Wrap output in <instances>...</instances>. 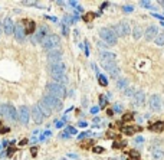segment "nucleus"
Masks as SVG:
<instances>
[{"label": "nucleus", "mask_w": 164, "mask_h": 160, "mask_svg": "<svg viewBox=\"0 0 164 160\" xmlns=\"http://www.w3.org/2000/svg\"><path fill=\"white\" fill-rule=\"evenodd\" d=\"M151 131H155V133H161L164 130V121H158V123H154L153 126L150 127Z\"/></svg>", "instance_id": "25"}, {"label": "nucleus", "mask_w": 164, "mask_h": 160, "mask_svg": "<svg viewBox=\"0 0 164 160\" xmlns=\"http://www.w3.org/2000/svg\"><path fill=\"white\" fill-rule=\"evenodd\" d=\"M66 159L68 160H78V154L77 153H68V154H66Z\"/></svg>", "instance_id": "31"}, {"label": "nucleus", "mask_w": 164, "mask_h": 160, "mask_svg": "<svg viewBox=\"0 0 164 160\" xmlns=\"http://www.w3.org/2000/svg\"><path fill=\"white\" fill-rule=\"evenodd\" d=\"M59 43H61V38L58 35H49V36H46L43 39L42 46L46 51H53V49H56L59 46Z\"/></svg>", "instance_id": "4"}, {"label": "nucleus", "mask_w": 164, "mask_h": 160, "mask_svg": "<svg viewBox=\"0 0 164 160\" xmlns=\"http://www.w3.org/2000/svg\"><path fill=\"white\" fill-rule=\"evenodd\" d=\"M135 141H137V143H142V141H144V139H142V137H137V139H135Z\"/></svg>", "instance_id": "50"}, {"label": "nucleus", "mask_w": 164, "mask_h": 160, "mask_svg": "<svg viewBox=\"0 0 164 160\" xmlns=\"http://www.w3.org/2000/svg\"><path fill=\"white\" fill-rule=\"evenodd\" d=\"M0 149H1V144H0Z\"/></svg>", "instance_id": "54"}, {"label": "nucleus", "mask_w": 164, "mask_h": 160, "mask_svg": "<svg viewBox=\"0 0 164 160\" xmlns=\"http://www.w3.org/2000/svg\"><path fill=\"white\" fill-rule=\"evenodd\" d=\"M46 36H49V29H48V26H45L42 25L39 29H38V32L35 33V36H32V42L36 43V42H43V39Z\"/></svg>", "instance_id": "10"}, {"label": "nucleus", "mask_w": 164, "mask_h": 160, "mask_svg": "<svg viewBox=\"0 0 164 160\" xmlns=\"http://www.w3.org/2000/svg\"><path fill=\"white\" fill-rule=\"evenodd\" d=\"M17 116H19V121L26 126L29 123V120H30V110L26 105H20L19 110H17Z\"/></svg>", "instance_id": "9"}, {"label": "nucleus", "mask_w": 164, "mask_h": 160, "mask_svg": "<svg viewBox=\"0 0 164 160\" xmlns=\"http://www.w3.org/2000/svg\"><path fill=\"white\" fill-rule=\"evenodd\" d=\"M137 131H141V127H140V126H124V127H121V133H122V134L131 136V134L137 133Z\"/></svg>", "instance_id": "19"}, {"label": "nucleus", "mask_w": 164, "mask_h": 160, "mask_svg": "<svg viewBox=\"0 0 164 160\" xmlns=\"http://www.w3.org/2000/svg\"><path fill=\"white\" fill-rule=\"evenodd\" d=\"M131 25L128 20H121L120 23L115 25V35L117 36H127L131 33Z\"/></svg>", "instance_id": "6"}, {"label": "nucleus", "mask_w": 164, "mask_h": 160, "mask_svg": "<svg viewBox=\"0 0 164 160\" xmlns=\"http://www.w3.org/2000/svg\"><path fill=\"white\" fill-rule=\"evenodd\" d=\"M42 101H43L52 111H59V110L62 108V100H59V98H56V97H53V95L46 94V95H43Z\"/></svg>", "instance_id": "5"}, {"label": "nucleus", "mask_w": 164, "mask_h": 160, "mask_svg": "<svg viewBox=\"0 0 164 160\" xmlns=\"http://www.w3.org/2000/svg\"><path fill=\"white\" fill-rule=\"evenodd\" d=\"M14 38L19 41V42H23L25 41V38H26V32H25V29H23V25H14Z\"/></svg>", "instance_id": "17"}, {"label": "nucleus", "mask_w": 164, "mask_h": 160, "mask_svg": "<svg viewBox=\"0 0 164 160\" xmlns=\"http://www.w3.org/2000/svg\"><path fill=\"white\" fill-rule=\"evenodd\" d=\"M145 103V92L141 89H137L135 95L132 97V105L134 107H142Z\"/></svg>", "instance_id": "13"}, {"label": "nucleus", "mask_w": 164, "mask_h": 160, "mask_svg": "<svg viewBox=\"0 0 164 160\" xmlns=\"http://www.w3.org/2000/svg\"><path fill=\"white\" fill-rule=\"evenodd\" d=\"M157 35H158V28L154 26V25H150V26L144 31V38H145V41H148V42L154 41V39L157 38Z\"/></svg>", "instance_id": "12"}, {"label": "nucleus", "mask_w": 164, "mask_h": 160, "mask_svg": "<svg viewBox=\"0 0 164 160\" xmlns=\"http://www.w3.org/2000/svg\"><path fill=\"white\" fill-rule=\"evenodd\" d=\"M122 110H124L122 104H115V105H114V110H112V111H114V113H121Z\"/></svg>", "instance_id": "32"}, {"label": "nucleus", "mask_w": 164, "mask_h": 160, "mask_svg": "<svg viewBox=\"0 0 164 160\" xmlns=\"http://www.w3.org/2000/svg\"><path fill=\"white\" fill-rule=\"evenodd\" d=\"M1 29H3V28H1V25H0V33H1Z\"/></svg>", "instance_id": "52"}, {"label": "nucleus", "mask_w": 164, "mask_h": 160, "mask_svg": "<svg viewBox=\"0 0 164 160\" xmlns=\"http://www.w3.org/2000/svg\"><path fill=\"white\" fill-rule=\"evenodd\" d=\"M66 133H68V134H77V128L75 127H66Z\"/></svg>", "instance_id": "35"}, {"label": "nucleus", "mask_w": 164, "mask_h": 160, "mask_svg": "<svg viewBox=\"0 0 164 160\" xmlns=\"http://www.w3.org/2000/svg\"><path fill=\"white\" fill-rule=\"evenodd\" d=\"M46 19H49V20H52V22H58V19H56L55 16H49V17H46Z\"/></svg>", "instance_id": "49"}, {"label": "nucleus", "mask_w": 164, "mask_h": 160, "mask_svg": "<svg viewBox=\"0 0 164 160\" xmlns=\"http://www.w3.org/2000/svg\"><path fill=\"white\" fill-rule=\"evenodd\" d=\"M59 137H61V139H69V134H68V133H61V136H59Z\"/></svg>", "instance_id": "44"}, {"label": "nucleus", "mask_w": 164, "mask_h": 160, "mask_svg": "<svg viewBox=\"0 0 164 160\" xmlns=\"http://www.w3.org/2000/svg\"><path fill=\"white\" fill-rule=\"evenodd\" d=\"M122 9H124V12H132L134 10V6H124Z\"/></svg>", "instance_id": "43"}, {"label": "nucleus", "mask_w": 164, "mask_h": 160, "mask_svg": "<svg viewBox=\"0 0 164 160\" xmlns=\"http://www.w3.org/2000/svg\"><path fill=\"white\" fill-rule=\"evenodd\" d=\"M51 134H52V133H51V131H45L43 134H42V136H40V140H45V139H46V137H49V136H51Z\"/></svg>", "instance_id": "39"}, {"label": "nucleus", "mask_w": 164, "mask_h": 160, "mask_svg": "<svg viewBox=\"0 0 164 160\" xmlns=\"http://www.w3.org/2000/svg\"><path fill=\"white\" fill-rule=\"evenodd\" d=\"M61 59H62V51H61V49L49 51V53H48V61H49V64L61 62Z\"/></svg>", "instance_id": "15"}, {"label": "nucleus", "mask_w": 164, "mask_h": 160, "mask_svg": "<svg viewBox=\"0 0 164 160\" xmlns=\"http://www.w3.org/2000/svg\"><path fill=\"white\" fill-rule=\"evenodd\" d=\"M99 36L101 39L105 42V45H115L118 41V36L115 35V32L109 28H101L99 29Z\"/></svg>", "instance_id": "1"}, {"label": "nucleus", "mask_w": 164, "mask_h": 160, "mask_svg": "<svg viewBox=\"0 0 164 160\" xmlns=\"http://www.w3.org/2000/svg\"><path fill=\"white\" fill-rule=\"evenodd\" d=\"M25 26H23V29H25V32L26 33H33L35 32V22L32 20H25Z\"/></svg>", "instance_id": "23"}, {"label": "nucleus", "mask_w": 164, "mask_h": 160, "mask_svg": "<svg viewBox=\"0 0 164 160\" xmlns=\"http://www.w3.org/2000/svg\"><path fill=\"white\" fill-rule=\"evenodd\" d=\"M94 17H95V13H87V15L84 16V19H85V20H92Z\"/></svg>", "instance_id": "34"}, {"label": "nucleus", "mask_w": 164, "mask_h": 160, "mask_svg": "<svg viewBox=\"0 0 164 160\" xmlns=\"http://www.w3.org/2000/svg\"><path fill=\"white\" fill-rule=\"evenodd\" d=\"M148 104H150V108H151V111H154V113H160V111H161V108H163L161 97L158 95V94H153V95L150 97V100H148Z\"/></svg>", "instance_id": "8"}, {"label": "nucleus", "mask_w": 164, "mask_h": 160, "mask_svg": "<svg viewBox=\"0 0 164 160\" xmlns=\"http://www.w3.org/2000/svg\"><path fill=\"white\" fill-rule=\"evenodd\" d=\"M87 121H79V127H87Z\"/></svg>", "instance_id": "48"}, {"label": "nucleus", "mask_w": 164, "mask_h": 160, "mask_svg": "<svg viewBox=\"0 0 164 160\" xmlns=\"http://www.w3.org/2000/svg\"><path fill=\"white\" fill-rule=\"evenodd\" d=\"M46 91H48V94H49V95H53V97H56V98H59V100L65 98V95H66V88L64 85L56 84V82H51V84H48Z\"/></svg>", "instance_id": "2"}, {"label": "nucleus", "mask_w": 164, "mask_h": 160, "mask_svg": "<svg viewBox=\"0 0 164 160\" xmlns=\"http://www.w3.org/2000/svg\"><path fill=\"white\" fill-rule=\"evenodd\" d=\"M52 78H53V82H56V84H59V85H64V87H65L66 84L69 82V79H68V76H66V74L52 75Z\"/></svg>", "instance_id": "20"}, {"label": "nucleus", "mask_w": 164, "mask_h": 160, "mask_svg": "<svg viewBox=\"0 0 164 160\" xmlns=\"http://www.w3.org/2000/svg\"><path fill=\"white\" fill-rule=\"evenodd\" d=\"M132 117H134V116H132L131 113H128V114H125V116L122 117V121H130V120H132Z\"/></svg>", "instance_id": "37"}, {"label": "nucleus", "mask_w": 164, "mask_h": 160, "mask_svg": "<svg viewBox=\"0 0 164 160\" xmlns=\"http://www.w3.org/2000/svg\"><path fill=\"white\" fill-rule=\"evenodd\" d=\"M99 58H101V62H102V64L117 62V55L114 52H109V51H102V52L99 53Z\"/></svg>", "instance_id": "14"}, {"label": "nucleus", "mask_w": 164, "mask_h": 160, "mask_svg": "<svg viewBox=\"0 0 164 160\" xmlns=\"http://www.w3.org/2000/svg\"><path fill=\"white\" fill-rule=\"evenodd\" d=\"M98 81H99V84H101L102 87H107V85H108V81H107V78H105L104 75H99V76H98Z\"/></svg>", "instance_id": "30"}, {"label": "nucleus", "mask_w": 164, "mask_h": 160, "mask_svg": "<svg viewBox=\"0 0 164 160\" xmlns=\"http://www.w3.org/2000/svg\"><path fill=\"white\" fill-rule=\"evenodd\" d=\"M0 116H4L10 121H17L19 120L17 111L12 104H0Z\"/></svg>", "instance_id": "3"}, {"label": "nucleus", "mask_w": 164, "mask_h": 160, "mask_svg": "<svg viewBox=\"0 0 164 160\" xmlns=\"http://www.w3.org/2000/svg\"><path fill=\"white\" fill-rule=\"evenodd\" d=\"M30 116L33 117L36 124H42V121L45 120V116L40 113V110L38 108V105H33V108L30 110Z\"/></svg>", "instance_id": "16"}, {"label": "nucleus", "mask_w": 164, "mask_h": 160, "mask_svg": "<svg viewBox=\"0 0 164 160\" xmlns=\"http://www.w3.org/2000/svg\"><path fill=\"white\" fill-rule=\"evenodd\" d=\"M102 66H104V69H105V71H107V72L109 74V76H111V78L117 79V78L120 76L121 69H120V66L117 65V62H108V64H102Z\"/></svg>", "instance_id": "7"}, {"label": "nucleus", "mask_w": 164, "mask_h": 160, "mask_svg": "<svg viewBox=\"0 0 164 160\" xmlns=\"http://www.w3.org/2000/svg\"><path fill=\"white\" fill-rule=\"evenodd\" d=\"M98 111H99V107H91V113L92 114H98Z\"/></svg>", "instance_id": "41"}, {"label": "nucleus", "mask_w": 164, "mask_h": 160, "mask_svg": "<svg viewBox=\"0 0 164 160\" xmlns=\"http://www.w3.org/2000/svg\"><path fill=\"white\" fill-rule=\"evenodd\" d=\"M36 105H38V108L40 110V113L43 114L45 117H49V116H51V114L53 113V111H52V110H51L49 107H48V105H46V104H45L43 101H39V103H38Z\"/></svg>", "instance_id": "21"}, {"label": "nucleus", "mask_w": 164, "mask_h": 160, "mask_svg": "<svg viewBox=\"0 0 164 160\" xmlns=\"http://www.w3.org/2000/svg\"><path fill=\"white\" fill-rule=\"evenodd\" d=\"M107 105V100H105V97L101 95L99 97V107H105Z\"/></svg>", "instance_id": "33"}, {"label": "nucleus", "mask_w": 164, "mask_h": 160, "mask_svg": "<svg viewBox=\"0 0 164 160\" xmlns=\"http://www.w3.org/2000/svg\"><path fill=\"white\" fill-rule=\"evenodd\" d=\"M128 87V79L127 78H120V79H117V88L118 89H125Z\"/></svg>", "instance_id": "26"}, {"label": "nucleus", "mask_w": 164, "mask_h": 160, "mask_svg": "<svg viewBox=\"0 0 164 160\" xmlns=\"http://www.w3.org/2000/svg\"><path fill=\"white\" fill-rule=\"evenodd\" d=\"M61 160H68V159H66V157H62V159H61Z\"/></svg>", "instance_id": "53"}, {"label": "nucleus", "mask_w": 164, "mask_h": 160, "mask_svg": "<svg viewBox=\"0 0 164 160\" xmlns=\"http://www.w3.org/2000/svg\"><path fill=\"white\" fill-rule=\"evenodd\" d=\"M154 43L158 46H164V33H158L157 38L154 39Z\"/></svg>", "instance_id": "28"}, {"label": "nucleus", "mask_w": 164, "mask_h": 160, "mask_svg": "<svg viewBox=\"0 0 164 160\" xmlns=\"http://www.w3.org/2000/svg\"><path fill=\"white\" fill-rule=\"evenodd\" d=\"M130 156H132V159H138V157H140V153L135 151V150H131V151H130Z\"/></svg>", "instance_id": "36"}, {"label": "nucleus", "mask_w": 164, "mask_h": 160, "mask_svg": "<svg viewBox=\"0 0 164 160\" xmlns=\"http://www.w3.org/2000/svg\"><path fill=\"white\" fill-rule=\"evenodd\" d=\"M135 92H137V88H135V87H127V88L124 89V97L132 98V97L135 95Z\"/></svg>", "instance_id": "24"}, {"label": "nucleus", "mask_w": 164, "mask_h": 160, "mask_svg": "<svg viewBox=\"0 0 164 160\" xmlns=\"http://www.w3.org/2000/svg\"><path fill=\"white\" fill-rule=\"evenodd\" d=\"M26 143H27V140H23V141H20V143H19V146H23V144H26Z\"/></svg>", "instance_id": "51"}, {"label": "nucleus", "mask_w": 164, "mask_h": 160, "mask_svg": "<svg viewBox=\"0 0 164 160\" xmlns=\"http://www.w3.org/2000/svg\"><path fill=\"white\" fill-rule=\"evenodd\" d=\"M49 72L51 75H61L66 72V65L64 62H55V64H49Z\"/></svg>", "instance_id": "11"}, {"label": "nucleus", "mask_w": 164, "mask_h": 160, "mask_svg": "<svg viewBox=\"0 0 164 160\" xmlns=\"http://www.w3.org/2000/svg\"><path fill=\"white\" fill-rule=\"evenodd\" d=\"M99 123H101V118H98V117H95V118H94V126H95V127L98 126Z\"/></svg>", "instance_id": "46"}, {"label": "nucleus", "mask_w": 164, "mask_h": 160, "mask_svg": "<svg viewBox=\"0 0 164 160\" xmlns=\"http://www.w3.org/2000/svg\"><path fill=\"white\" fill-rule=\"evenodd\" d=\"M55 126H56L58 128H61V127L65 126V123H64V120H58V121H55Z\"/></svg>", "instance_id": "38"}, {"label": "nucleus", "mask_w": 164, "mask_h": 160, "mask_svg": "<svg viewBox=\"0 0 164 160\" xmlns=\"http://www.w3.org/2000/svg\"><path fill=\"white\" fill-rule=\"evenodd\" d=\"M125 146V141H121V143H114V147L118 149V147H124Z\"/></svg>", "instance_id": "40"}, {"label": "nucleus", "mask_w": 164, "mask_h": 160, "mask_svg": "<svg viewBox=\"0 0 164 160\" xmlns=\"http://www.w3.org/2000/svg\"><path fill=\"white\" fill-rule=\"evenodd\" d=\"M68 32H69V31H68L66 25H62V33H64V35H68Z\"/></svg>", "instance_id": "45"}, {"label": "nucleus", "mask_w": 164, "mask_h": 160, "mask_svg": "<svg viewBox=\"0 0 164 160\" xmlns=\"http://www.w3.org/2000/svg\"><path fill=\"white\" fill-rule=\"evenodd\" d=\"M3 32L6 35H12L14 32V23H13V20L10 17H6L4 22H3Z\"/></svg>", "instance_id": "18"}, {"label": "nucleus", "mask_w": 164, "mask_h": 160, "mask_svg": "<svg viewBox=\"0 0 164 160\" xmlns=\"http://www.w3.org/2000/svg\"><path fill=\"white\" fill-rule=\"evenodd\" d=\"M131 32H132V38H134L135 41H138V39H141V38H142V29H141V26L135 25V26H134V29H132Z\"/></svg>", "instance_id": "22"}, {"label": "nucleus", "mask_w": 164, "mask_h": 160, "mask_svg": "<svg viewBox=\"0 0 164 160\" xmlns=\"http://www.w3.org/2000/svg\"><path fill=\"white\" fill-rule=\"evenodd\" d=\"M89 134H91V133H85V131H84V133H81V134L78 136V139H79V140H82L84 137H87V136H89Z\"/></svg>", "instance_id": "42"}, {"label": "nucleus", "mask_w": 164, "mask_h": 160, "mask_svg": "<svg viewBox=\"0 0 164 160\" xmlns=\"http://www.w3.org/2000/svg\"><path fill=\"white\" fill-rule=\"evenodd\" d=\"M140 4H141L142 7H145V9H151V10H154V9H155L153 4L150 3V1H145V0H144V1H140Z\"/></svg>", "instance_id": "29"}, {"label": "nucleus", "mask_w": 164, "mask_h": 160, "mask_svg": "<svg viewBox=\"0 0 164 160\" xmlns=\"http://www.w3.org/2000/svg\"><path fill=\"white\" fill-rule=\"evenodd\" d=\"M92 150H94L95 153H102V151H104V150L101 149V147H94V149H92Z\"/></svg>", "instance_id": "47"}, {"label": "nucleus", "mask_w": 164, "mask_h": 160, "mask_svg": "<svg viewBox=\"0 0 164 160\" xmlns=\"http://www.w3.org/2000/svg\"><path fill=\"white\" fill-rule=\"evenodd\" d=\"M163 157H164L163 150H153V153H151V159L153 160H163Z\"/></svg>", "instance_id": "27"}]
</instances>
